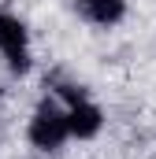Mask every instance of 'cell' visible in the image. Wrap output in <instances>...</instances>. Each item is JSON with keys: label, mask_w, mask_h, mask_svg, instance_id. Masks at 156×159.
I'll use <instances>...</instances> for the list:
<instances>
[{"label": "cell", "mask_w": 156, "mask_h": 159, "mask_svg": "<svg viewBox=\"0 0 156 159\" xmlns=\"http://www.w3.org/2000/svg\"><path fill=\"white\" fill-rule=\"evenodd\" d=\"M26 137H30V144H34L37 152H60V148L71 141V133H67V107H63L52 93L34 107L30 126H26Z\"/></svg>", "instance_id": "1"}, {"label": "cell", "mask_w": 156, "mask_h": 159, "mask_svg": "<svg viewBox=\"0 0 156 159\" xmlns=\"http://www.w3.org/2000/svg\"><path fill=\"white\" fill-rule=\"evenodd\" d=\"M0 56L7 63L11 74H26L34 67V56H30V30L19 15L11 11H0Z\"/></svg>", "instance_id": "2"}, {"label": "cell", "mask_w": 156, "mask_h": 159, "mask_svg": "<svg viewBox=\"0 0 156 159\" xmlns=\"http://www.w3.org/2000/svg\"><path fill=\"white\" fill-rule=\"evenodd\" d=\"M100 129H104V111H100L89 96L67 104V133H71L75 141H93Z\"/></svg>", "instance_id": "3"}, {"label": "cell", "mask_w": 156, "mask_h": 159, "mask_svg": "<svg viewBox=\"0 0 156 159\" xmlns=\"http://www.w3.org/2000/svg\"><path fill=\"white\" fill-rule=\"evenodd\" d=\"M75 11L89 26H119L126 19V0H75Z\"/></svg>", "instance_id": "4"}]
</instances>
